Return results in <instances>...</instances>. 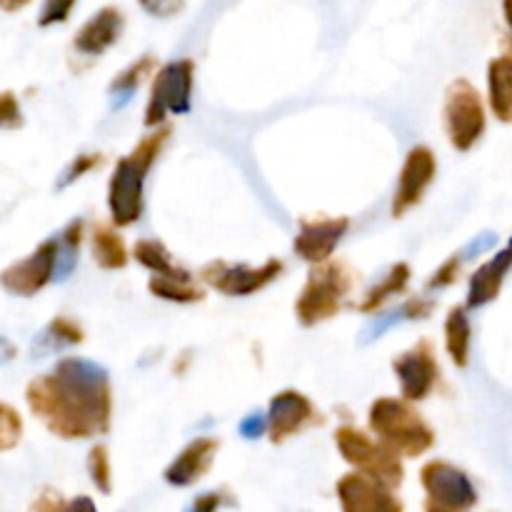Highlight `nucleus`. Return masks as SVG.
Here are the masks:
<instances>
[{"label":"nucleus","instance_id":"obj_10","mask_svg":"<svg viewBox=\"0 0 512 512\" xmlns=\"http://www.w3.org/2000/svg\"><path fill=\"white\" fill-rule=\"evenodd\" d=\"M393 373L400 383V395L410 403H423L433 395L440 380V365L435 358L433 340L420 338L410 350L393 358Z\"/></svg>","mask_w":512,"mask_h":512},{"label":"nucleus","instance_id":"obj_19","mask_svg":"<svg viewBox=\"0 0 512 512\" xmlns=\"http://www.w3.org/2000/svg\"><path fill=\"white\" fill-rule=\"evenodd\" d=\"M433 310H435V303L428 298H410L408 303L398 305V308L388 310V313H380L378 310V313H375V320L363 330V335H360L358 343L368 345V343H373V340L383 338V335L388 333L390 328H395V325L430 318V313H433Z\"/></svg>","mask_w":512,"mask_h":512},{"label":"nucleus","instance_id":"obj_34","mask_svg":"<svg viewBox=\"0 0 512 512\" xmlns=\"http://www.w3.org/2000/svg\"><path fill=\"white\" fill-rule=\"evenodd\" d=\"M460 268H463V258H460V255H453V258L445 260V263L440 265V268L435 270L433 275H430V280L425 283V288H428V290L450 288V285L458 283Z\"/></svg>","mask_w":512,"mask_h":512},{"label":"nucleus","instance_id":"obj_11","mask_svg":"<svg viewBox=\"0 0 512 512\" xmlns=\"http://www.w3.org/2000/svg\"><path fill=\"white\" fill-rule=\"evenodd\" d=\"M268 438L273 445H283L313 425H323L325 418L313 400L300 390H280L268 405Z\"/></svg>","mask_w":512,"mask_h":512},{"label":"nucleus","instance_id":"obj_42","mask_svg":"<svg viewBox=\"0 0 512 512\" xmlns=\"http://www.w3.org/2000/svg\"><path fill=\"white\" fill-rule=\"evenodd\" d=\"M188 360H190V353H185L183 358H180L178 363H175V368H173L175 373H178V375H183V373H185V368H188Z\"/></svg>","mask_w":512,"mask_h":512},{"label":"nucleus","instance_id":"obj_27","mask_svg":"<svg viewBox=\"0 0 512 512\" xmlns=\"http://www.w3.org/2000/svg\"><path fill=\"white\" fill-rule=\"evenodd\" d=\"M83 243V220H70L58 238V255H55V283H63L73 275L78 265V250Z\"/></svg>","mask_w":512,"mask_h":512},{"label":"nucleus","instance_id":"obj_25","mask_svg":"<svg viewBox=\"0 0 512 512\" xmlns=\"http://www.w3.org/2000/svg\"><path fill=\"white\" fill-rule=\"evenodd\" d=\"M85 340L83 328L75 323L68 315H58L48 323V328L35 338L33 343V358H43V355L55 353V350L73 348V345H80Z\"/></svg>","mask_w":512,"mask_h":512},{"label":"nucleus","instance_id":"obj_1","mask_svg":"<svg viewBox=\"0 0 512 512\" xmlns=\"http://www.w3.org/2000/svg\"><path fill=\"white\" fill-rule=\"evenodd\" d=\"M30 413L60 440L108 435L113 425V383L103 365L65 358L25 388Z\"/></svg>","mask_w":512,"mask_h":512},{"label":"nucleus","instance_id":"obj_43","mask_svg":"<svg viewBox=\"0 0 512 512\" xmlns=\"http://www.w3.org/2000/svg\"><path fill=\"white\" fill-rule=\"evenodd\" d=\"M508 248H512V238H510V243H508Z\"/></svg>","mask_w":512,"mask_h":512},{"label":"nucleus","instance_id":"obj_40","mask_svg":"<svg viewBox=\"0 0 512 512\" xmlns=\"http://www.w3.org/2000/svg\"><path fill=\"white\" fill-rule=\"evenodd\" d=\"M25 5H30V0H0V10L3 13H18Z\"/></svg>","mask_w":512,"mask_h":512},{"label":"nucleus","instance_id":"obj_31","mask_svg":"<svg viewBox=\"0 0 512 512\" xmlns=\"http://www.w3.org/2000/svg\"><path fill=\"white\" fill-rule=\"evenodd\" d=\"M20 440H23V418L13 405L0 403V453L18 448Z\"/></svg>","mask_w":512,"mask_h":512},{"label":"nucleus","instance_id":"obj_22","mask_svg":"<svg viewBox=\"0 0 512 512\" xmlns=\"http://www.w3.org/2000/svg\"><path fill=\"white\" fill-rule=\"evenodd\" d=\"M90 245H93V260L100 270H123L128 265L130 253L115 225L95 223Z\"/></svg>","mask_w":512,"mask_h":512},{"label":"nucleus","instance_id":"obj_8","mask_svg":"<svg viewBox=\"0 0 512 512\" xmlns=\"http://www.w3.org/2000/svg\"><path fill=\"white\" fill-rule=\"evenodd\" d=\"M428 512H465L478 505V488L463 468L445 460H430L420 468Z\"/></svg>","mask_w":512,"mask_h":512},{"label":"nucleus","instance_id":"obj_3","mask_svg":"<svg viewBox=\"0 0 512 512\" xmlns=\"http://www.w3.org/2000/svg\"><path fill=\"white\" fill-rule=\"evenodd\" d=\"M368 428L400 458H420L435 445V430L405 398H378L368 410Z\"/></svg>","mask_w":512,"mask_h":512},{"label":"nucleus","instance_id":"obj_18","mask_svg":"<svg viewBox=\"0 0 512 512\" xmlns=\"http://www.w3.org/2000/svg\"><path fill=\"white\" fill-rule=\"evenodd\" d=\"M510 268H512V248H503L500 253H495L488 263L480 265V268L470 275L468 303H465V308L478 310L483 308V305L498 300Z\"/></svg>","mask_w":512,"mask_h":512},{"label":"nucleus","instance_id":"obj_20","mask_svg":"<svg viewBox=\"0 0 512 512\" xmlns=\"http://www.w3.org/2000/svg\"><path fill=\"white\" fill-rule=\"evenodd\" d=\"M488 103L500 123H512V53L488 63Z\"/></svg>","mask_w":512,"mask_h":512},{"label":"nucleus","instance_id":"obj_41","mask_svg":"<svg viewBox=\"0 0 512 512\" xmlns=\"http://www.w3.org/2000/svg\"><path fill=\"white\" fill-rule=\"evenodd\" d=\"M503 15H505V23H508V28L512 33V0H503Z\"/></svg>","mask_w":512,"mask_h":512},{"label":"nucleus","instance_id":"obj_30","mask_svg":"<svg viewBox=\"0 0 512 512\" xmlns=\"http://www.w3.org/2000/svg\"><path fill=\"white\" fill-rule=\"evenodd\" d=\"M103 163H105V155L103 153H80V155H75V158L70 160L68 168H65L63 173H60L58 183H55V190L70 188V185H73L75 180L85 178V175L93 173V170H98Z\"/></svg>","mask_w":512,"mask_h":512},{"label":"nucleus","instance_id":"obj_29","mask_svg":"<svg viewBox=\"0 0 512 512\" xmlns=\"http://www.w3.org/2000/svg\"><path fill=\"white\" fill-rule=\"evenodd\" d=\"M85 465H88V478L90 483L95 485V490H98L100 495L113 493V468H110L108 448H105V445L90 448Z\"/></svg>","mask_w":512,"mask_h":512},{"label":"nucleus","instance_id":"obj_13","mask_svg":"<svg viewBox=\"0 0 512 512\" xmlns=\"http://www.w3.org/2000/svg\"><path fill=\"white\" fill-rule=\"evenodd\" d=\"M350 230V220L345 215H315L300 220L298 235L293 240V250L300 260L315 265L333 258L340 240Z\"/></svg>","mask_w":512,"mask_h":512},{"label":"nucleus","instance_id":"obj_28","mask_svg":"<svg viewBox=\"0 0 512 512\" xmlns=\"http://www.w3.org/2000/svg\"><path fill=\"white\" fill-rule=\"evenodd\" d=\"M148 290L150 295L160 300H168V303H178V305H193V303H203L205 293L200 288H195L190 280H170V278H160V275H153L148 280Z\"/></svg>","mask_w":512,"mask_h":512},{"label":"nucleus","instance_id":"obj_14","mask_svg":"<svg viewBox=\"0 0 512 512\" xmlns=\"http://www.w3.org/2000/svg\"><path fill=\"white\" fill-rule=\"evenodd\" d=\"M435 173H438V158L428 145H415L405 155L403 170H400L398 188L393 195V218H403L410 208L420 205L425 198V190L433 185Z\"/></svg>","mask_w":512,"mask_h":512},{"label":"nucleus","instance_id":"obj_38","mask_svg":"<svg viewBox=\"0 0 512 512\" xmlns=\"http://www.w3.org/2000/svg\"><path fill=\"white\" fill-rule=\"evenodd\" d=\"M35 510H60L65 508V503L60 500L58 490H45V493H40V498L33 503Z\"/></svg>","mask_w":512,"mask_h":512},{"label":"nucleus","instance_id":"obj_26","mask_svg":"<svg viewBox=\"0 0 512 512\" xmlns=\"http://www.w3.org/2000/svg\"><path fill=\"white\" fill-rule=\"evenodd\" d=\"M410 275L413 273H410L408 263H395L393 268H388V273L383 275V280H380V283H375L373 288L365 293V298L360 300V305H358L360 313L375 315L385 303H388L390 298L405 293V288H408V283H410Z\"/></svg>","mask_w":512,"mask_h":512},{"label":"nucleus","instance_id":"obj_39","mask_svg":"<svg viewBox=\"0 0 512 512\" xmlns=\"http://www.w3.org/2000/svg\"><path fill=\"white\" fill-rule=\"evenodd\" d=\"M18 358V348H15V343H10L5 335H0V365H8L10 360Z\"/></svg>","mask_w":512,"mask_h":512},{"label":"nucleus","instance_id":"obj_7","mask_svg":"<svg viewBox=\"0 0 512 512\" xmlns=\"http://www.w3.org/2000/svg\"><path fill=\"white\" fill-rule=\"evenodd\" d=\"M195 63L190 58L170 60L158 73H153L150 98L145 105L143 125L155 128L163 125L168 115H185L193 108Z\"/></svg>","mask_w":512,"mask_h":512},{"label":"nucleus","instance_id":"obj_4","mask_svg":"<svg viewBox=\"0 0 512 512\" xmlns=\"http://www.w3.org/2000/svg\"><path fill=\"white\" fill-rule=\"evenodd\" d=\"M355 285L353 270L340 260H325L315 263L308 273L303 290L295 300V318L303 328L333 320L343 310L350 290Z\"/></svg>","mask_w":512,"mask_h":512},{"label":"nucleus","instance_id":"obj_32","mask_svg":"<svg viewBox=\"0 0 512 512\" xmlns=\"http://www.w3.org/2000/svg\"><path fill=\"white\" fill-rule=\"evenodd\" d=\"M25 125L23 108L13 90L0 93V130H20Z\"/></svg>","mask_w":512,"mask_h":512},{"label":"nucleus","instance_id":"obj_23","mask_svg":"<svg viewBox=\"0 0 512 512\" xmlns=\"http://www.w3.org/2000/svg\"><path fill=\"white\" fill-rule=\"evenodd\" d=\"M470 340H473V328H470L468 308L455 305V308H450L448 318H445V350H448L455 368H468Z\"/></svg>","mask_w":512,"mask_h":512},{"label":"nucleus","instance_id":"obj_16","mask_svg":"<svg viewBox=\"0 0 512 512\" xmlns=\"http://www.w3.org/2000/svg\"><path fill=\"white\" fill-rule=\"evenodd\" d=\"M218 448L220 443L215 438H208V435L195 438L163 470V480L168 485H173V488H193L195 483H200L210 473V468L215 463V455H218Z\"/></svg>","mask_w":512,"mask_h":512},{"label":"nucleus","instance_id":"obj_15","mask_svg":"<svg viewBox=\"0 0 512 512\" xmlns=\"http://www.w3.org/2000/svg\"><path fill=\"white\" fill-rule=\"evenodd\" d=\"M343 512H403V503L395 498V490L365 473H348L335 485Z\"/></svg>","mask_w":512,"mask_h":512},{"label":"nucleus","instance_id":"obj_6","mask_svg":"<svg viewBox=\"0 0 512 512\" xmlns=\"http://www.w3.org/2000/svg\"><path fill=\"white\" fill-rule=\"evenodd\" d=\"M443 128L448 135L450 145L458 153H468L478 145V140L488 128V115H485V103L480 98L478 88L470 80L458 78L445 90L443 103Z\"/></svg>","mask_w":512,"mask_h":512},{"label":"nucleus","instance_id":"obj_36","mask_svg":"<svg viewBox=\"0 0 512 512\" xmlns=\"http://www.w3.org/2000/svg\"><path fill=\"white\" fill-rule=\"evenodd\" d=\"M238 433H240V438H245V440L263 438V435L268 433V415H263V413L245 415L238 425Z\"/></svg>","mask_w":512,"mask_h":512},{"label":"nucleus","instance_id":"obj_37","mask_svg":"<svg viewBox=\"0 0 512 512\" xmlns=\"http://www.w3.org/2000/svg\"><path fill=\"white\" fill-rule=\"evenodd\" d=\"M233 503L235 500L228 498L225 493H205V495H200L198 500H193V510L208 512V510H218L220 505H233Z\"/></svg>","mask_w":512,"mask_h":512},{"label":"nucleus","instance_id":"obj_33","mask_svg":"<svg viewBox=\"0 0 512 512\" xmlns=\"http://www.w3.org/2000/svg\"><path fill=\"white\" fill-rule=\"evenodd\" d=\"M75 3L78 0H45L38 13V25L40 28H50V25L65 23L70 18V13H73Z\"/></svg>","mask_w":512,"mask_h":512},{"label":"nucleus","instance_id":"obj_24","mask_svg":"<svg viewBox=\"0 0 512 512\" xmlns=\"http://www.w3.org/2000/svg\"><path fill=\"white\" fill-rule=\"evenodd\" d=\"M155 65H158L155 55H143V58H138L135 63H130L125 70H120L108 88L110 108L120 110L123 105H128L130 98L135 95V90H138L140 85H143L145 80L155 73Z\"/></svg>","mask_w":512,"mask_h":512},{"label":"nucleus","instance_id":"obj_35","mask_svg":"<svg viewBox=\"0 0 512 512\" xmlns=\"http://www.w3.org/2000/svg\"><path fill=\"white\" fill-rule=\"evenodd\" d=\"M138 3L153 18H175L185 8V0H138Z\"/></svg>","mask_w":512,"mask_h":512},{"label":"nucleus","instance_id":"obj_9","mask_svg":"<svg viewBox=\"0 0 512 512\" xmlns=\"http://www.w3.org/2000/svg\"><path fill=\"white\" fill-rule=\"evenodd\" d=\"M280 273H283V260L280 258H268L258 268L245 263L230 265L223 260H215L200 270V280L218 293L228 295V298H248V295L260 293L270 283H275Z\"/></svg>","mask_w":512,"mask_h":512},{"label":"nucleus","instance_id":"obj_21","mask_svg":"<svg viewBox=\"0 0 512 512\" xmlns=\"http://www.w3.org/2000/svg\"><path fill=\"white\" fill-rule=\"evenodd\" d=\"M135 263L143 265L145 270H150L153 275H160V278H170V280H193V275L178 265L170 255V250L165 248L160 240L153 238H143L133 245V253Z\"/></svg>","mask_w":512,"mask_h":512},{"label":"nucleus","instance_id":"obj_12","mask_svg":"<svg viewBox=\"0 0 512 512\" xmlns=\"http://www.w3.org/2000/svg\"><path fill=\"white\" fill-rule=\"evenodd\" d=\"M55 255H58V240H43L28 258L8 265L0 273V288L15 298H33L53 280Z\"/></svg>","mask_w":512,"mask_h":512},{"label":"nucleus","instance_id":"obj_5","mask_svg":"<svg viewBox=\"0 0 512 512\" xmlns=\"http://www.w3.org/2000/svg\"><path fill=\"white\" fill-rule=\"evenodd\" d=\"M335 445H338L340 458L358 473L380 480L390 490H398L403 485V460L393 450L385 448L380 440H373L368 433L353 428V425H343V428L335 430Z\"/></svg>","mask_w":512,"mask_h":512},{"label":"nucleus","instance_id":"obj_2","mask_svg":"<svg viewBox=\"0 0 512 512\" xmlns=\"http://www.w3.org/2000/svg\"><path fill=\"white\" fill-rule=\"evenodd\" d=\"M170 133H173L170 125H155L153 133L145 135L128 155L115 163L108 180V210L115 228H130L143 218L145 180L170 140Z\"/></svg>","mask_w":512,"mask_h":512},{"label":"nucleus","instance_id":"obj_17","mask_svg":"<svg viewBox=\"0 0 512 512\" xmlns=\"http://www.w3.org/2000/svg\"><path fill=\"white\" fill-rule=\"evenodd\" d=\"M125 30V15L120 8H100L93 18L85 20L73 38V48L80 55H105L120 40Z\"/></svg>","mask_w":512,"mask_h":512}]
</instances>
